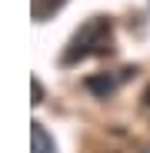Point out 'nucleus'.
I'll return each instance as SVG.
<instances>
[{"label": "nucleus", "instance_id": "nucleus-1", "mask_svg": "<svg viewBox=\"0 0 150 153\" xmlns=\"http://www.w3.org/2000/svg\"><path fill=\"white\" fill-rule=\"evenodd\" d=\"M107 43H110V20L93 17V20H87L77 30V37L70 40V50L63 53V63H77V60H84L90 53H104V50H110Z\"/></svg>", "mask_w": 150, "mask_h": 153}, {"label": "nucleus", "instance_id": "nucleus-2", "mask_svg": "<svg viewBox=\"0 0 150 153\" xmlns=\"http://www.w3.org/2000/svg\"><path fill=\"white\" fill-rule=\"evenodd\" d=\"M87 90L93 93V97H100V100H107L113 90H117V80L110 73H93V76H87Z\"/></svg>", "mask_w": 150, "mask_h": 153}, {"label": "nucleus", "instance_id": "nucleus-3", "mask_svg": "<svg viewBox=\"0 0 150 153\" xmlns=\"http://www.w3.org/2000/svg\"><path fill=\"white\" fill-rule=\"evenodd\" d=\"M30 143H34L30 153H54L57 150L54 146V137L43 130V123H30Z\"/></svg>", "mask_w": 150, "mask_h": 153}, {"label": "nucleus", "instance_id": "nucleus-4", "mask_svg": "<svg viewBox=\"0 0 150 153\" xmlns=\"http://www.w3.org/2000/svg\"><path fill=\"white\" fill-rule=\"evenodd\" d=\"M63 4H67V0H34V17H37V20H47L50 13L60 10Z\"/></svg>", "mask_w": 150, "mask_h": 153}, {"label": "nucleus", "instance_id": "nucleus-5", "mask_svg": "<svg viewBox=\"0 0 150 153\" xmlns=\"http://www.w3.org/2000/svg\"><path fill=\"white\" fill-rule=\"evenodd\" d=\"M30 90H34V100H30V103H34V107H40V103H43V87H40V80H37V76L30 80Z\"/></svg>", "mask_w": 150, "mask_h": 153}, {"label": "nucleus", "instance_id": "nucleus-6", "mask_svg": "<svg viewBox=\"0 0 150 153\" xmlns=\"http://www.w3.org/2000/svg\"><path fill=\"white\" fill-rule=\"evenodd\" d=\"M143 103H147V107H150V87H147V90H143Z\"/></svg>", "mask_w": 150, "mask_h": 153}]
</instances>
